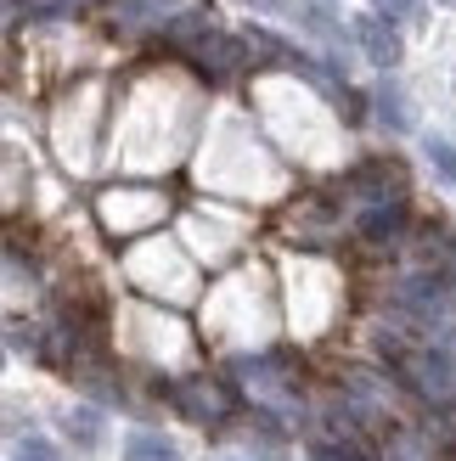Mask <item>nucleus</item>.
<instances>
[{
    "instance_id": "nucleus-7",
    "label": "nucleus",
    "mask_w": 456,
    "mask_h": 461,
    "mask_svg": "<svg viewBox=\"0 0 456 461\" xmlns=\"http://www.w3.org/2000/svg\"><path fill=\"white\" fill-rule=\"evenodd\" d=\"M17 461H57V450H45V445L34 439V445H29V456H17Z\"/></svg>"
},
{
    "instance_id": "nucleus-5",
    "label": "nucleus",
    "mask_w": 456,
    "mask_h": 461,
    "mask_svg": "<svg viewBox=\"0 0 456 461\" xmlns=\"http://www.w3.org/2000/svg\"><path fill=\"white\" fill-rule=\"evenodd\" d=\"M372 12L395 29V23H417L423 17V0H372Z\"/></svg>"
},
{
    "instance_id": "nucleus-1",
    "label": "nucleus",
    "mask_w": 456,
    "mask_h": 461,
    "mask_svg": "<svg viewBox=\"0 0 456 461\" xmlns=\"http://www.w3.org/2000/svg\"><path fill=\"white\" fill-rule=\"evenodd\" d=\"M355 45L367 51V62H378V68H395L400 62V34L395 29H383V17L378 12H367V17H355Z\"/></svg>"
},
{
    "instance_id": "nucleus-6",
    "label": "nucleus",
    "mask_w": 456,
    "mask_h": 461,
    "mask_svg": "<svg viewBox=\"0 0 456 461\" xmlns=\"http://www.w3.org/2000/svg\"><path fill=\"white\" fill-rule=\"evenodd\" d=\"M68 428H74L79 445H96V439H102V422L90 417V411H68Z\"/></svg>"
},
{
    "instance_id": "nucleus-4",
    "label": "nucleus",
    "mask_w": 456,
    "mask_h": 461,
    "mask_svg": "<svg viewBox=\"0 0 456 461\" xmlns=\"http://www.w3.org/2000/svg\"><path fill=\"white\" fill-rule=\"evenodd\" d=\"M423 152H428V164H434V175L445 180V186H456V147L445 141V135H428Z\"/></svg>"
},
{
    "instance_id": "nucleus-3",
    "label": "nucleus",
    "mask_w": 456,
    "mask_h": 461,
    "mask_svg": "<svg viewBox=\"0 0 456 461\" xmlns=\"http://www.w3.org/2000/svg\"><path fill=\"white\" fill-rule=\"evenodd\" d=\"M124 461H180V450L164 433H130L124 439Z\"/></svg>"
},
{
    "instance_id": "nucleus-2",
    "label": "nucleus",
    "mask_w": 456,
    "mask_h": 461,
    "mask_svg": "<svg viewBox=\"0 0 456 461\" xmlns=\"http://www.w3.org/2000/svg\"><path fill=\"white\" fill-rule=\"evenodd\" d=\"M372 102H378V119L389 124V130H412V107H406V96H400L395 79H383V85L372 90Z\"/></svg>"
}]
</instances>
